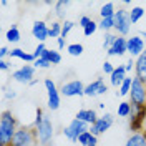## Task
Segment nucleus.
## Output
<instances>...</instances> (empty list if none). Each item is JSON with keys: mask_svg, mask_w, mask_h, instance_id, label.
<instances>
[{"mask_svg": "<svg viewBox=\"0 0 146 146\" xmlns=\"http://www.w3.org/2000/svg\"><path fill=\"white\" fill-rule=\"evenodd\" d=\"M36 83H38V80H33V82H30L28 85H30V86H33V85H36Z\"/></svg>", "mask_w": 146, "mask_h": 146, "instance_id": "47", "label": "nucleus"}, {"mask_svg": "<svg viewBox=\"0 0 146 146\" xmlns=\"http://www.w3.org/2000/svg\"><path fill=\"white\" fill-rule=\"evenodd\" d=\"M91 20H93V18H90L88 15H83V17L80 18V22H78V25H80L82 28H85V27H88V25H90Z\"/></svg>", "mask_w": 146, "mask_h": 146, "instance_id": "39", "label": "nucleus"}, {"mask_svg": "<svg viewBox=\"0 0 146 146\" xmlns=\"http://www.w3.org/2000/svg\"><path fill=\"white\" fill-rule=\"evenodd\" d=\"M46 50L45 43H38L35 48V52H33V56H35V60H38V58H42V55H43V52Z\"/></svg>", "mask_w": 146, "mask_h": 146, "instance_id": "36", "label": "nucleus"}, {"mask_svg": "<svg viewBox=\"0 0 146 146\" xmlns=\"http://www.w3.org/2000/svg\"><path fill=\"white\" fill-rule=\"evenodd\" d=\"M125 78H126V70H125V65H118L116 68H115V72L110 75V83H111V86H121V83L125 82Z\"/></svg>", "mask_w": 146, "mask_h": 146, "instance_id": "18", "label": "nucleus"}, {"mask_svg": "<svg viewBox=\"0 0 146 146\" xmlns=\"http://www.w3.org/2000/svg\"><path fill=\"white\" fill-rule=\"evenodd\" d=\"M56 46H58V50H63L65 46H68V45H66V40H65L63 36L56 38Z\"/></svg>", "mask_w": 146, "mask_h": 146, "instance_id": "41", "label": "nucleus"}, {"mask_svg": "<svg viewBox=\"0 0 146 146\" xmlns=\"http://www.w3.org/2000/svg\"><path fill=\"white\" fill-rule=\"evenodd\" d=\"M10 62H7V60H0V70H2V72H7V70H9L10 68Z\"/></svg>", "mask_w": 146, "mask_h": 146, "instance_id": "42", "label": "nucleus"}, {"mask_svg": "<svg viewBox=\"0 0 146 146\" xmlns=\"http://www.w3.org/2000/svg\"><path fill=\"white\" fill-rule=\"evenodd\" d=\"M66 52L72 56H80L83 53V45L82 43H70V45L66 46Z\"/></svg>", "mask_w": 146, "mask_h": 146, "instance_id": "32", "label": "nucleus"}, {"mask_svg": "<svg viewBox=\"0 0 146 146\" xmlns=\"http://www.w3.org/2000/svg\"><path fill=\"white\" fill-rule=\"evenodd\" d=\"M85 131H90V125H86V123L80 121L78 118H73L72 123H70L68 126L63 128L65 138H66V139H70V141H73V143H78L80 135L85 133Z\"/></svg>", "mask_w": 146, "mask_h": 146, "instance_id": "5", "label": "nucleus"}, {"mask_svg": "<svg viewBox=\"0 0 146 146\" xmlns=\"http://www.w3.org/2000/svg\"><path fill=\"white\" fill-rule=\"evenodd\" d=\"M135 76L138 80H141L143 83H146V50L136 58L135 63Z\"/></svg>", "mask_w": 146, "mask_h": 146, "instance_id": "16", "label": "nucleus"}, {"mask_svg": "<svg viewBox=\"0 0 146 146\" xmlns=\"http://www.w3.org/2000/svg\"><path fill=\"white\" fill-rule=\"evenodd\" d=\"M145 40L141 38L139 35H133L128 38V53L131 55V58L133 56H139V55L145 52Z\"/></svg>", "mask_w": 146, "mask_h": 146, "instance_id": "13", "label": "nucleus"}, {"mask_svg": "<svg viewBox=\"0 0 146 146\" xmlns=\"http://www.w3.org/2000/svg\"><path fill=\"white\" fill-rule=\"evenodd\" d=\"M98 28H100V27H98V23H96L95 20H91L90 25L83 28V33H85V36H91L93 33H95V32H96V30H98Z\"/></svg>", "mask_w": 146, "mask_h": 146, "instance_id": "34", "label": "nucleus"}, {"mask_svg": "<svg viewBox=\"0 0 146 146\" xmlns=\"http://www.w3.org/2000/svg\"><path fill=\"white\" fill-rule=\"evenodd\" d=\"M60 95H63L66 98L72 96H85V85L82 80H70L62 85L60 88Z\"/></svg>", "mask_w": 146, "mask_h": 146, "instance_id": "8", "label": "nucleus"}, {"mask_svg": "<svg viewBox=\"0 0 146 146\" xmlns=\"http://www.w3.org/2000/svg\"><path fill=\"white\" fill-rule=\"evenodd\" d=\"M108 91V85L105 83L103 78H96L95 82L88 83L85 86V96H100V95H105Z\"/></svg>", "mask_w": 146, "mask_h": 146, "instance_id": "12", "label": "nucleus"}, {"mask_svg": "<svg viewBox=\"0 0 146 146\" xmlns=\"http://www.w3.org/2000/svg\"><path fill=\"white\" fill-rule=\"evenodd\" d=\"M42 58H45L46 62H50L52 65H58L62 62V55L58 53L56 50H50V48H46L45 52H43Z\"/></svg>", "mask_w": 146, "mask_h": 146, "instance_id": "23", "label": "nucleus"}, {"mask_svg": "<svg viewBox=\"0 0 146 146\" xmlns=\"http://www.w3.org/2000/svg\"><path fill=\"white\" fill-rule=\"evenodd\" d=\"M146 121V108H133L131 118H129V129L133 133H141L145 129Z\"/></svg>", "mask_w": 146, "mask_h": 146, "instance_id": "10", "label": "nucleus"}, {"mask_svg": "<svg viewBox=\"0 0 146 146\" xmlns=\"http://www.w3.org/2000/svg\"><path fill=\"white\" fill-rule=\"evenodd\" d=\"M12 146H38L35 126H23V125H20V128L15 133V138L12 141Z\"/></svg>", "mask_w": 146, "mask_h": 146, "instance_id": "2", "label": "nucleus"}, {"mask_svg": "<svg viewBox=\"0 0 146 146\" xmlns=\"http://www.w3.org/2000/svg\"><path fill=\"white\" fill-rule=\"evenodd\" d=\"M78 145L82 146H91V145H98V136L91 135V131H85L78 138Z\"/></svg>", "mask_w": 146, "mask_h": 146, "instance_id": "21", "label": "nucleus"}, {"mask_svg": "<svg viewBox=\"0 0 146 146\" xmlns=\"http://www.w3.org/2000/svg\"><path fill=\"white\" fill-rule=\"evenodd\" d=\"M33 66L35 68H50V66H53V65L50 63V62H46L45 58H38L33 62Z\"/></svg>", "mask_w": 146, "mask_h": 146, "instance_id": "35", "label": "nucleus"}, {"mask_svg": "<svg viewBox=\"0 0 146 146\" xmlns=\"http://www.w3.org/2000/svg\"><path fill=\"white\" fill-rule=\"evenodd\" d=\"M98 108H100V110H105V103H98Z\"/></svg>", "mask_w": 146, "mask_h": 146, "instance_id": "46", "label": "nucleus"}, {"mask_svg": "<svg viewBox=\"0 0 146 146\" xmlns=\"http://www.w3.org/2000/svg\"><path fill=\"white\" fill-rule=\"evenodd\" d=\"M7 55H10V50L7 46H2V48H0V60H5Z\"/></svg>", "mask_w": 146, "mask_h": 146, "instance_id": "43", "label": "nucleus"}, {"mask_svg": "<svg viewBox=\"0 0 146 146\" xmlns=\"http://www.w3.org/2000/svg\"><path fill=\"white\" fill-rule=\"evenodd\" d=\"M68 7H70V0H58V2H55V15L60 20H65Z\"/></svg>", "mask_w": 146, "mask_h": 146, "instance_id": "22", "label": "nucleus"}, {"mask_svg": "<svg viewBox=\"0 0 146 146\" xmlns=\"http://www.w3.org/2000/svg\"><path fill=\"white\" fill-rule=\"evenodd\" d=\"M143 133H145V136H146V126H145V129H143Z\"/></svg>", "mask_w": 146, "mask_h": 146, "instance_id": "48", "label": "nucleus"}, {"mask_svg": "<svg viewBox=\"0 0 146 146\" xmlns=\"http://www.w3.org/2000/svg\"><path fill=\"white\" fill-rule=\"evenodd\" d=\"M125 146H146V136L145 133H133L131 136L126 139Z\"/></svg>", "mask_w": 146, "mask_h": 146, "instance_id": "20", "label": "nucleus"}, {"mask_svg": "<svg viewBox=\"0 0 146 146\" xmlns=\"http://www.w3.org/2000/svg\"><path fill=\"white\" fill-rule=\"evenodd\" d=\"M43 118H45V113H43V108H36V118H35V123H33V126H36V125H40L42 121H43Z\"/></svg>", "mask_w": 146, "mask_h": 146, "instance_id": "37", "label": "nucleus"}, {"mask_svg": "<svg viewBox=\"0 0 146 146\" xmlns=\"http://www.w3.org/2000/svg\"><path fill=\"white\" fill-rule=\"evenodd\" d=\"M43 85H45L46 95H48V101H46L48 110L56 111V110L60 108V90L56 88V85H55V82L52 78H45L43 80Z\"/></svg>", "mask_w": 146, "mask_h": 146, "instance_id": "7", "label": "nucleus"}, {"mask_svg": "<svg viewBox=\"0 0 146 146\" xmlns=\"http://www.w3.org/2000/svg\"><path fill=\"white\" fill-rule=\"evenodd\" d=\"M131 113H133V105L129 101H121L118 105V116L128 118V116H131Z\"/></svg>", "mask_w": 146, "mask_h": 146, "instance_id": "25", "label": "nucleus"}, {"mask_svg": "<svg viewBox=\"0 0 146 146\" xmlns=\"http://www.w3.org/2000/svg\"><path fill=\"white\" fill-rule=\"evenodd\" d=\"M113 123H115L113 115H111V113H105L103 116H100V118L96 119V123H95V125H91V126H90L91 135L100 136V135H103L105 131H108L110 128L113 126Z\"/></svg>", "mask_w": 146, "mask_h": 146, "instance_id": "9", "label": "nucleus"}, {"mask_svg": "<svg viewBox=\"0 0 146 146\" xmlns=\"http://www.w3.org/2000/svg\"><path fill=\"white\" fill-rule=\"evenodd\" d=\"M75 118H78L80 121H83V123H86V125H95L96 123V119L100 118L98 115H96V111L93 108H83V110H80L78 113H76V116Z\"/></svg>", "mask_w": 146, "mask_h": 146, "instance_id": "17", "label": "nucleus"}, {"mask_svg": "<svg viewBox=\"0 0 146 146\" xmlns=\"http://www.w3.org/2000/svg\"><path fill=\"white\" fill-rule=\"evenodd\" d=\"M141 38H143V40H145V42H146V32H145V30L141 32Z\"/></svg>", "mask_w": 146, "mask_h": 146, "instance_id": "45", "label": "nucleus"}, {"mask_svg": "<svg viewBox=\"0 0 146 146\" xmlns=\"http://www.w3.org/2000/svg\"><path fill=\"white\" fill-rule=\"evenodd\" d=\"M20 128L18 119L9 110H3L0 115V146H12L15 133Z\"/></svg>", "mask_w": 146, "mask_h": 146, "instance_id": "1", "label": "nucleus"}, {"mask_svg": "<svg viewBox=\"0 0 146 146\" xmlns=\"http://www.w3.org/2000/svg\"><path fill=\"white\" fill-rule=\"evenodd\" d=\"M126 52H128V38L118 35L116 40H115V43H113V46L110 48L106 53H108V56H121Z\"/></svg>", "mask_w": 146, "mask_h": 146, "instance_id": "15", "label": "nucleus"}, {"mask_svg": "<svg viewBox=\"0 0 146 146\" xmlns=\"http://www.w3.org/2000/svg\"><path fill=\"white\" fill-rule=\"evenodd\" d=\"M115 68H116V66H113V63H111L110 60H106V62L103 63V72L106 73V75H111V73L115 72Z\"/></svg>", "mask_w": 146, "mask_h": 146, "instance_id": "38", "label": "nucleus"}, {"mask_svg": "<svg viewBox=\"0 0 146 146\" xmlns=\"http://www.w3.org/2000/svg\"><path fill=\"white\" fill-rule=\"evenodd\" d=\"M32 35H33V38L38 40V43H43L46 38H50L48 36V25H46V22H43V20L33 22V25H32Z\"/></svg>", "mask_w": 146, "mask_h": 146, "instance_id": "14", "label": "nucleus"}, {"mask_svg": "<svg viewBox=\"0 0 146 146\" xmlns=\"http://www.w3.org/2000/svg\"><path fill=\"white\" fill-rule=\"evenodd\" d=\"M9 56L10 58H20V60H23V62H27V63H33V62H35L33 53H27V52H23L22 48H12Z\"/></svg>", "mask_w": 146, "mask_h": 146, "instance_id": "19", "label": "nucleus"}, {"mask_svg": "<svg viewBox=\"0 0 146 146\" xmlns=\"http://www.w3.org/2000/svg\"><path fill=\"white\" fill-rule=\"evenodd\" d=\"M98 27L105 33H108V32H111L115 28V18H101L100 22H98Z\"/></svg>", "mask_w": 146, "mask_h": 146, "instance_id": "30", "label": "nucleus"}, {"mask_svg": "<svg viewBox=\"0 0 146 146\" xmlns=\"http://www.w3.org/2000/svg\"><path fill=\"white\" fill-rule=\"evenodd\" d=\"M115 13H116V10H115V3H113V2L105 3V5L100 9V17L101 18H113Z\"/></svg>", "mask_w": 146, "mask_h": 146, "instance_id": "24", "label": "nucleus"}, {"mask_svg": "<svg viewBox=\"0 0 146 146\" xmlns=\"http://www.w3.org/2000/svg\"><path fill=\"white\" fill-rule=\"evenodd\" d=\"M143 17H145V9H143V7H133V9L129 10L131 23H138Z\"/></svg>", "mask_w": 146, "mask_h": 146, "instance_id": "28", "label": "nucleus"}, {"mask_svg": "<svg viewBox=\"0 0 146 146\" xmlns=\"http://www.w3.org/2000/svg\"><path fill=\"white\" fill-rule=\"evenodd\" d=\"M115 30L118 32L119 36H126L131 30V18H129V12L125 9H118L115 13Z\"/></svg>", "mask_w": 146, "mask_h": 146, "instance_id": "6", "label": "nucleus"}, {"mask_svg": "<svg viewBox=\"0 0 146 146\" xmlns=\"http://www.w3.org/2000/svg\"><path fill=\"white\" fill-rule=\"evenodd\" d=\"M5 98H7V100H13V98H17V91H13V90L5 91Z\"/></svg>", "mask_w": 146, "mask_h": 146, "instance_id": "44", "label": "nucleus"}, {"mask_svg": "<svg viewBox=\"0 0 146 146\" xmlns=\"http://www.w3.org/2000/svg\"><path fill=\"white\" fill-rule=\"evenodd\" d=\"M48 36L50 38H60L62 36V23L60 22H52L48 25Z\"/></svg>", "mask_w": 146, "mask_h": 146, "instance_id": "27", "label": "nucleus"}, {"mask_svg": "<svg viewBox=\"0 0 146 146\" xmlns=\"http://www.w3.org/2000/svg\"><path fill=\"white\" fill-rule=\"evenodd\" d=\"M135 63H136V60H133V58H129L126 63H125V70H126V73H129L131 70H135Z\"/></svg>", "mask_w": 146, "mask_h": 146, "instance_id": "40", "label": "nucleus"}, {"mask_svg": "<svg viewBox=\"0 0 146 146\" xmlns=\"http://www.w3.org/2000/svg\"><path fill=\"white\" fill-rule=\"evenodd\" d=\"M128 96H129V103L133 105V108H146V83H143L135 76L131 91Z\"/></svg>", "mask_w": 146, "mask_h": 146, "instance_id": "4", "label": "nucleus"}, {"mask_svg": "<svg viewBox=\"0 0 146 146\" xmlns=\"http://www.w3.org/2000/svg\"><path fill=\"white\" fill-rule=\"evenodd\" d=\"M73 27H75V22H72V20H65L63 23H62V36L66 38V35L73 30Z\"/></svg>", "mask_w": 146, "mask_h": 146, "instance_id": "33", "label": "nucleus"}, {"mask_svg": "<svg viewBox=\"0 0 146 146\" xmlns=\"http://www.w3.org/2000/svg\"><path fill=\"white\" fill-rule=\"evenodd\" d=\"M5 38L9 40L10 43H18L20 42V30H18V25H12V27L7 30V35H5Z\"/></svg>", "mask_w": 146, "mask_h": 146, "instance_id": "26", "label": "nucleus"}, {"mask_svg": "<svg viewBox=\"0 0 146 146\" xmlns=\"http://www.w3.org/2000/svg\"><path fill=\"white\" fill-rule=\"evenodd\" d=\"M116 36H118V35H115V33H111V32L105 33V38H103V50H106V52H108L110 48L113 46L115 40H116Z\"/></svg>", "mask_w": 146, "mask_h": 146, "instance_id": "31", "label": "nucleus"}, {"mask_svg": "<svg viewBox=\"0 0 146 146\" xmlns=\"http://www.w3.org/2000/svg\"><path fill=\"white\" fill-rule=\"evenodd\" d=\"M33 76H35V66L33 65H23L12 73V78L18 83H23V85H28L30 82H33Z\"/></svg>", "mask_w": 146, "mask_h": 146, "instance_id": "11", "label": "nucleus"}, {"mask_svg": "<svg viewBox=\"0 0 146 146\" xmlns=\"http://www.w3.org/2000/svg\"><path fill=\"white\" fill-rule=\"evenodd\" d=\"M131 85H133V78L126 76L125 82L121 83V86H119V91H116V95H119V96H128L129 91H131Z\"/></svg>", "mask_w": 146, "mask_h": 146, "instance_id": "29", "label": "nucleus"}, {"mask_svg": "<svg viewBox=\"0 0 146 146\" xmlns=\"http://www.w3.org/2000/svg\"><path fill=\"white\" fill-rule=\"evenodd\" d=\"M35 131H36V139H38V145L40 146H53L55 131H53V123H52L50 116L45 115L43 121L35 126Z\"/></svg>", "mask_w": 146, "mask_h": 146, "instance_id": "3", "label": "nucleus"}, {"mask_svg": "<svg viewBox=\"0 0 146 146\" xmlns=\"http://www.w3.org/2000/svg\"><path fill=\"white\" fill-rule=\"evenodd\" d=\"M91 146H98V145H91Z\"/></svg>", "mask_w": 146, "mask_h": 146, "instance_id": "49", "label": "nucleus"}]
</instances>
